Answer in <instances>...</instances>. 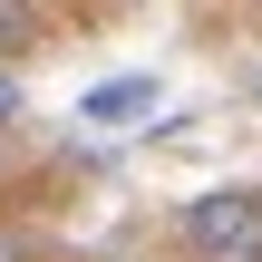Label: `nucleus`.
<instances>
[{"label": "nucleus", "instance_id": "nucleus-1", "mask_svg": "<svg viewBox=\"0 0 262 262\" xmlns=\"http://www.w3.org/2000/svg\"><path fill=\"white\" fill-rule=\"evenodd\" d=\"M185 253L194 262H262V185H214L185 204Z\"/></svg>", "mask_w": 262, "mask_h": 262}, {"label": "nucleus", "instance_id": "nucleus-2", "mask_svg": "<svg viewBox=\"0 0 262 262\" xmlns=\"http://www.w3.org/2000/svg\"><path fill=\"white\" fill-rule=\"evenodd\" d=\"M136 107H156V88H146V78H117V88H88V126H107V117H136Z\"/></svg>", "mask_w": 262, "mask_h": 262}, {"label": "nucleus", "instance_id": "nucleus-3", "mask_svg": "<svg viewBox=\"0 0 262 262\" xmlns=\"http://www.w3.org/2000/svg\"><path fill=\"white\" fill-rule=\"evenodd\" d=\"M0 39H39V10H19V0H0Z\"/></svg>", "mask_w": 262, "mask_h": 262}, {"label": "nucleus", "instance_id": "nucleus-4", "mask_svg": "<svg viewBox=\"0 0 262 262\" xmlns=\"http://www.w3.org/2000/svg\"><path fill=\"white\" fill-rule=\"evenodd\" d=\"M0 262H39V243L29 233H0Z\"/></svg>", "mask_w": 262, "mask_h": 262}, {"label": "nucleus", "instance_id": "nucleus-5", "mask_svg": "<svg viewBox=\"0 0 262 262\" xmlns=\"http://www.w3.org/2000/svg\"><path fill=\"white\" fill-rule=\"evenodd\" d=\"M10 117H19V78L0 68V126H10Z\"/></svg>", "mask_w": 262, "mask_h": 262}, {"label": "nucleus", "instance_id": "nucleus-6", "mask_svg": "<svg viewBox=\"0 0 262 262\" xmlns=\"http://www.w3.org/2000/svg\"><path fill=\"white\" fill-rule=\"evenodd\" d=\"M253 88H262V78H253Z\"/></svg>", "mask_w": 262, "mask_h": 262}]
</instances>
